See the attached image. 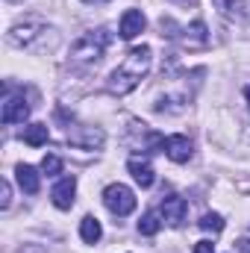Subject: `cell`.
I'll return each instance as SVG.
<instances>
[{"label": "cell", "instance_id": "6da1fadb", "mask_svg": "<svg viewBox=\"0 0 250 253\" xmlns=\"http://www.w3.org/2000/svg\"><path fill=\"white\" fill-rule=\"evenodd\" d=\"M150 62H153V50H150L147 44L132 47V50L124 56V62L112 71V77H109V83H106L109 91H112V94H129V91L147 77Z\"/></svg>", "mask_w": 250, "mask_h": 253}, {"label": "cell", "instance_id": "7a4b0ae2", "mask_svg": "<svg viewBox=\"0 0 250 253\" xmlns=\"http://www.w3.org/2000/svg\"><path fill=\"white\" fill-rule=\"evenodd\" d=\"M109 47V33L97 30V33H85L71 44V62L77 65H94Z\"/></svg>", "mask_w": 250, "mask_h": 253}, {"label": "cell", "instance_id": "3957f363", "mask_svg": "<svg viewBox=\"0 0 250 253\" xmlns=\"http://www.w3.org/2000/svg\"><path fill=\"white\" fill-rule=\"evenodd\" d=\"M103 203L115 218H126L135 209V194H132V189H126L124 183H112V186L103 189Z\"/></svg>", "mask_w": 250, "mask_h": 253}, {"label": "cell", "instance_id": "277c9868", "mask_svg": "<svg viewBox=\"0 0 250 253\" xmlns=\"http://www.w3.org/2000/svg\"><path fill=\"white\" fill-rule=\"evenodd\" d=\"M171 39H177L183 47L188 50H203L206 44H209V33H206V24L203 21H194L191 27H183L180 33H174Z\"/></svg>", "mask_w": 250, "mask_h": 253}, {"label": "cell", "instance_id": "5b68a950", "mask_svg": "<svg viewBox=\"0 0 250 253\" xmlns=\"http://www.w3.org/2000/svg\"><path fill=\"white\" fill-rule=\"evenodd\" d=\"M186 200L180 197V194H168V197H162V218H165V224H171V227H180L183 221H186Z\"/></svg>", "mask_w": 250, "mask_h": 253}, {"label": "cell", "instance_id": "8992f818", "mask_svg": "<svg viewBox=\"0 0 250 253\" xmlns=\"http://www.w3.org/2000/svg\"><path fill=\"white\" fill-rule=\"evenodd\" d=\"M162 150L171 162H188L191 159V141L186 135H168L162 138Z\"/></svg>", "mask_w": 250, "mask_h": 253}, {"label": "cell", "instance_id": "52a82bcc", "mask_svg": "<svg viewBox=\"0 0 250 253\" xmlns=\"http://www.w3.org/2000/svg\"><path fill=\"white\" fill-rule=\"evenodd\" d=\"M74 194H77V180L74 177H62L50 191V200H53L56 209H71L74 206Z\"/></svg>", "mask_w": 250, "mask_h": 253}, {"label": "cell", "instance_id": "ba28073f", "mask_svg": "<svg viewBox=\"0 0 250 253\" xmlns=\"http://www.w3.org/2000/svg\"><path fill=\"white\" fill-rule=\"evenodd\" d=\"M144 12L141 9H126L124 15H121V27H118V33H121V39H135L141 30H144Z\"/></svg>", "mask_w": 250, "mask_h": 253}, {"label": "cell", "instance_id": "9c48e42d", "mask_svg": "<svg viewBox=\"0 0 250 253\" xmlns=\"http://www.w3.org/2000/svg\"><path fill=\"white\" fill-rule=\"evenodd\" d=\"M126 168H129L132 180H135V183H138L141 189H150V186H153L156 174H153V165H150L147 159H141V156H132V159L126 162Z\"/></svg>", "mask_w": 250, "mask_h": 253}, {"label": "cell", "instance_id": "30bf717a", "mask_svg": "<svg viewBox=\"0 0 250 253\" xmlns=\"http://www.w3.org/2000/svg\"><path fill=\"white\" fill-rule=\"evenodd\" d=\"M30 115V106L24 97H6L3 103V124H24Z\"/></svg>", "mask_w": 250, "mask_h": 253}, {"label": "cell", "instance_id": "8fae6325", "mask_svg": "<svg viewBox=\"0 0 250 253\" xmlns=\"http://www.w3.org/2000/svg\"><path fill=\"white\" fill-rule=\"evenodd\" d=\"M39 30H42V21H24V24L12 27V33H9V44L24 47V44H30V42L39 36Z\"/></svg>", "mask_w": 250, "mask_h": 253}, {"label": "cell", "instance_id": "7c38bea8", "mask_svg": "<svg viewBox=\"0 0 250 253\" xmlns=\"http://www.w3.org/2000/svg\"><path fill=\"white\" fill-rule=\"evenodd\" d=\"M215 6L233 21H250V0H215Z\"/></svg>", "mask_w": 250, "mask_h": 253}, {"label": "cell", "instance_id": "4fadbf2b", "mask_svg": "<svg viewBox=\"0 0 250 253\" xmlns=\"http://www.w3.org/2000/svg\"><path fill=\"white\" fill-rule=\"evenodd\" d=\"M15 174H18V186L27 191V194H39L42 180H39V171H36L33 165H18V168H15Z\"/></svg>", "mask_w": 250, "mask_h": 253}, {"label": "cell", "instance_id": "5bb4252c", "mask_svg": "<svg viewBox=\"0 0 250 253\" xmlns=\"http://www.w3.org/2000/svg\"><path fill=\"white\" fill-rule=\"evenodd\" d=\"M80 236H83V242H85V245H97V242H100V236H103L100 221H97L94 215H85V218L80 221Z\"/></svg>", "mask_w": 250, "mask_h": 253}, {"label": "cell", "instance_id": "9a60e30c", "mask_svg": "<svg viewBox=\"0 0 250 253\" xmlns=\"http://www.w3.org/2000/svg\"><path fill=\"white\" fill-rule=\"evenodd\" d=\"M47 135H50L47 124H30V126H24V141H27L30 147H42V144L47 141Z\"/></svg>", "mask_w": 250, "mask_h": 253}, {"label": "cell", "instance_id": "2e32d148", "mask_svg": "<svg viewBox=\"0 0 250 253\" xmlns=\"http://www.w3.org/2000/svg\"><path fill=\"white\" fill-rule=\"evenodd\" d=\"M159 227H162V221H159V212H153V209L144 212L141 221H138V233H141V236H156Z\"/></svg>", "mask_w": 250, "mask_h": 253}, {"label": "cell", "instance_id": "e0dca14e", "mask_svg": "<svg viewBox=\"0 0 250 253\" xmlns=\"http://www.w3.org/2000/svg\"><path fill=\"white\" fill-rule=\"evenodd\" d=\"M197 227L206 230V233H221V230H224V218H221L218 212H206V215L197 221Z\"/></svg>", "mask_w": 250, "mask_h": 253}, {"label": "cell", "instance_id": "ac0fdd59", "mask_svg": "<svg viewBox=\"0 0 250 253\" xmlns=\"http://www.w3.org/2000/svg\"><path fill=\"white\" fill-rule=\"evenodd\" d=\"M42 171H44L47 177H56V174L62 171V159H59V156H44V159H42Z\"/></svg>", "mask_w": 250, "mask_h": 253}, {"label": "cell", "instance_id": "d6986e66", "mask_svg": "<svg viewBox=\"0 0 250 253\" xmlns=\"http://www.w3.org/2000/svg\"><path fill=\"white\" fill-rule=\"evenodd\" d=\"M194 253H215V245L212 242H197L194 245Z\"/></svg>", "mask_w": 250, "mask_h": 253}, {"label": "cell", "instance_id": "ffe728a7", "mask_svg": "<svg viewBox=\"0 0 250 253\" xmlns=\"http://www.w3.org/2000/svg\"><path fill=\"white\" fill-rule=\"evenodd\" d=\"M236 251L239 253H250V239H239V242H236Z\"/></svg>", "mask_w": 250, "mask_h": 253}, {"label": "cell", "instance_id": "44dd1931", "mask_svg": "<svg viewBox=\"0 0 250 253\" xmlns=\"http://www.w3.org/2000/svg\"><path fill=\"white\" fill-rule=\"evenodd\" d=\"M0 191H3V200H0V203H3V209H6V206H9V183H3Z\"/></svg>", "mask_w": 250, "mask_h": 253}, {"label": "cell", "instance_id": "7402d4cb", "mask_svg": "<svg viewBox=\"0 0 250 253\" xmlns=\"http://www.w3.org/2000/svg\"><path fill=\"white\" fill-rule=\"evenodd\" d=\"M177 3H183V6H194L197 0H177Z\"/></svg>", "mask_w": 250, "mask_h": 253}, {"label": "cell", "instance_id": "603a6c76", "mask_svg": "<svg viewBox=\"0 0 250 253\" xmlns=\"http://www.w3.org/2000/svg\"><path fill=\"white\" fill-rule=\"evenodd\" d=\"M85 3H106V0H85Z\"/></svg>", "mask_w": 250, "mask_h": 253}, {"label": "cell", "instance_id": "cb8c5ba5", "mask_svg": "<svg viewBox=\"0 0 250 253\" xmlns=\"http://www.w3.org/2000/svg\"><path fill=\"white\" fill-rule=\"evenodd\" d=\"M245 94H248V100H250V88H245Z\"/></svg>", "mask_w": 250, "mask_h": 253}, {"label": "cell", "instance_id": "d4e9b609", "mask_svg": "<svg viewBox=\"0 0 250 253\" xmlns=\"http://www.w3.org/2000/svg\"><path fill=\"white\" fill-rule=\"evenodd\" d=\"M6 3H21V0H6Z\"/></svg>", "mask_w": 250, "mask_h": 253}]
</instances>
